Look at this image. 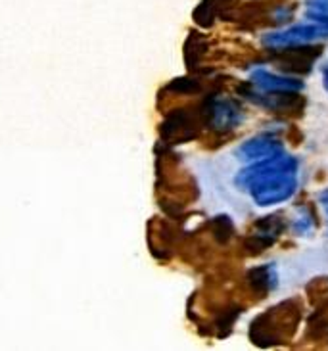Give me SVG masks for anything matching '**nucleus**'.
<instances>
[{"label": "nucleus", "mask_w": 328, "mask_h": 351, "mask_svg": "<svg viewBox=\"0 0 328 351\" xmlns=\"http://www.w3.org/2000/svg\"><path fill=\"white\" fill-rule=\"evenodd\" d=\"M298 169V158L281 154L250 163L236 175L235 184L240 190H248L259 208H271L277 204H284L296 194Z\"/></svg>", "instance_id": "nucleus-1"}, {"label": "nucleus", "mask_w": 328, "mask_h": 351, "mask_svg": "<svg viewBox=\"0 0 328 351\" xmlns=\"http://www.w3.org/2000/svg\"><path fill=\"white\" fill-rule=\"evenodd\" d=\"M328 38V29L317 23H300V25H292L282 31L267 33L263 35V47L271 48V50H286V48L307 47L311 43L325 40Z\"/></svg>", "instance_id": "nucleus-2"}, {"label": "nucleus", "mask_w": 328, "mask_h": 351, "mask_svg": "<svg viewBox=\"0 0 328 351\" xmlns=\"http://www.w3.org/2000/svg\"><path fill=\"white\" fill-rule=\"evenodd\" d=\"M281 154H284V144L279 138L269 136V134H259V136H253L250 141H246L236 150V158L244 163H253L281 156Z\"/></svg>", "instance_id": "nucleus-3"}, {"label": "nucleus", "mask_w": 328, "mask_h": 351, "mask_svg": "<svg viewBox=\"0 0 328 351\" xmlns=\"http://www.w3.org/2000/svg\"><path fill=\"white\" fill-rule=\"evenodd\" d=\"M250 83L259 93H301L303 90V83L300 79L272 73L263 67H257L250 73Z\"/></svg>", "instance_id": "nucleus-4"}, {"label": "nucleus", "mask_w": 328, "mask_h": 351, "mask_svg": "<svg viewBox=\"0 0 328 351\" xmlns=\"http://www.w3.org/2000/svg\"><path fill=\"white\" fill-rule=\"evenodd\" d=\"M209 121L217 131H233L244 121V110L231 98L213 100L209 106Z\"/></svg>", "instance_id": "nucleus-5"}, {"label": "nucleus", "mask_w": 328, "mask_h": 351, "mask_svg": "<svg viewBox=\"0 0 328 351\" xmlns=\"http://www.w3.org/2000/svg\"><path fill=\"white\" fill-rule=\"evenodd\" d=\"M244 95L257 106L269 108L272 112H284V110H296L301 106L300 93H253L246 88Z\"/></svg>", "instance_id": "nucleus-6"}, {"label": "nucleus", "mask_w": 328, "mask_h": 351, "mask_svg": "<svg viewBox=\"0 0 328 351\" xmlns=\"http://www.w3.org/2000/svg\"><path fill=\"white\" fill-rule=\"evenodd\" d=\"M248 282L257 294H269L279 286V273L274 265H259L248 273Z\"/></svg>", "instance_id": "nucleus-7"}, {"label": "nucleus", "mask_w": 328, "mask_h": 351, "mask_svg": "<svg viewBox=\"0 0 328 351\" xmlns=\"http://www.w3.org/2000/svg\"><path fill=\"white\" fill-rule=\"evenodd\" d=\"M215 223L219 225V228L215 230L217 237L221 238V240H229L231 234H233V221L229 217H217Z\"/></svg>", "instance_id": "nucleus-8"}, {"label": "nucleus", "mask_w": 328, "mask_h": 351, "mask_svg": "<svg viewBox=\"0 0 328 351\" xmlns=\"http://www.w3.org/2000/svg\"><path fill=\"white\" fill-rule=\"evenodd\" d=\"M313 227V221H311L309 213H305V215H301L294 221V232H298V234H305L307 230H311Z\"/></svg>", "instance_id": "nucleus-9"}, {"label": "nucleus", "mask_w": 328, "mask_h": 351, "mask_svg": "<svg viewBox=\"0 0 328 351\" xmlns=\"http://www.w3.org/2000/svg\"><path fill=\"white\" fill-rule=\"evenodd\" d=\"M305 18L317 23V25H323V27L328 29V14H320V12H313V10H305Z\"/></svg>", "instance_id": "nucleus-10"}, {"label": "nucleus", "mask_w": 328, "mask_h": 351, "mask_svg": "<svg viewBox=\"0 0 328 351\" xmlns=\"http://www.w3.org/2000/svg\"><path fill=\"white\" fill-rule=\"evenodd\" d=\"M305 4H307V10L328 14V0H305Z\"/></svg>", "instance_id": "nucleus-11"}, {"label": "nucleus", "mask_w": 328, "mask_h": 351, "mask_svg": "<svg viewBox=\"0 0 328 351\" xmlns=\"http://www.w3.org/2000/svg\"><path fill=\"white\" fill-rule=\"evenodd\" d=\"M319 202L323 204V206H325V208H328V189L325 190V192H320Z\"/></svg>", "instance_id": "nucleus-12"}, {"label": "nucleus", "mask_w": 328, "mask_h": 351, "mask_svg": "<svg viewBox=\"0 0 328 351\" xmlns=\"http://www.w3.org/2000/svg\"><path fill=\"white\" fill-rule=\"evenodd\" d=\"M323 86H325V90L328 93V67L323 69Z\"/></svg>", "instance_id": "nucleus-13"}]
</instances>
